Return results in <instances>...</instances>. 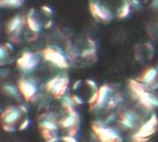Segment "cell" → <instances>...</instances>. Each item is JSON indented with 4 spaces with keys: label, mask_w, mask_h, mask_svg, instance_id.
I'll use <instances>...</instances> for the list:
<instances>
[{
    "label": "cell",
    "mask_w": 158,
    "mask_h": 142,
    "mask_svg": "<svg viewBox=\"0 0 158 142\" xmlns=\"http://www.w3.org/2000/svg\"><path fill=\"white\" fill-rule=\"evenodd\" d=\"M93 130L101 142H123L118 133L110 128H106L105 123L96 121L93 124Z\"/></svg>",
    "instance_id": "1"
},
{
    "label": "cell",
    "mask_w": 158,
    "mask_h": 142,
    "mask_svg": "<svg viewBox=\"0 0 158 142\" xmlns=\"http://www.w3.org/2000/svg\"><path fill=\"white\" fill-rule=\"evenodd\" d=\"M43 57L54 66L66 69L69 67V61L65 55L56 47H46L42 51Z\"/></svg>",
    "instance_id": "2"
},
{
    "label": "cell",
    "mask_w": 158,
    "mask_h": 142,
    "mask_svg": "<svg viewBox=\"0 0 158 142\" xmlns=\"http://www.w3.org/2000/svg\"><path fill=\"white\" fill-rule=\"evenodd\" d=\"M69 87V79L64 77H56L50 79L46 83V91L51 93L55 98H61L65 96V93Z\"/></svg>",
    "instance_id": "3"
},
{
    "label": "cell",
    "mask_w": 158,
    "mask_h": 142,
    "mask_svg": "<svg viewBox=\"0 0 158 142\" xmlns=\"http://www.w3.org/2000/svg\"><path fill=\"white\" fill-rule=\"evenodd\" d=\"M89 9L92 16L98 21L108 23L113 19V14L111 10L105 5H102L96 1H91L89 4Z\"/></svg>",
    "instance_id": "4"
},
{
    "label": "cell",
    "mask_w": 158,
    "mask_h": 142,
    "mask_svg": "<svg viewBox=\"0 0 158 142\" xmlns=\"http://www.w3.org/2000/svg\"><path fill=\"white\" fill-rule=\"evenodd\" d=\"M39 63L37 55L31 52H24L17 60V67L23 72H31Z\"/></svg>",
    "instance_id": "5"
},
{
    "label": "cell",
    "mask_w": 158,
    "mask_h": 142,
    "mask_svg": "<svg viewBox=\"0 0 158 142\" xmlns=\"http://www.w3.org/2000/svg\"><path fill=\"white\" fill-rule=\"evenodd\" d=\"M158 126V117L156 115H153L148 121H146L138 130L137 133H135L133 136L137 138L142 139H147L149 140L150 137H152L157 129Z\"/></svg>",
    "instance_id": "6"
},
{
    "label": "cell",
    "mask_w": 158,
    "mask_h": 142,
    "mask_svg": "<svg viewBox=\"0 0 158 142\" xmlns=\"http://www.w3.org/2000/svg\"><path fill=\"white\" fill-rule=\"evenodd\" d=\"M19 90L26 101H31L38 91L36 83L26 79H20L19 80Z\"/></svg>",
    "instance_id": "7"
},
{
    "label": "cell",
    "mask_w": 158,
    "mask_h": 142,
    "mask_svg": "<svg viewBox=\"0 0 158 142\" xmlns=\"http://www.w3.org/2000/svg\"><path fill=\"white\" fill-rule=\"evenodd\" d=\"M21 116V111L20 109H18L17 107L14 106H9L6 107L2 115H1V120L3 124H7V125H14L17 123Z\"/></svg>",
    "instance_id": "8"
},
{
    "label": "cell",
    "mask_w": 158,
    "mask_h": 142,
    "mask_svg": "<svg viewBox=\"0 0 158 142\" xmlns=\"http://www.w3.org/2000/svg\"><path fill=\"white\" fill-rule=\"evenodd\" d=\"M112 91L111 88L108 85H103L98 89V99L96 103L92 109H100L104 105H106L110 95V92Z\"/></svg>",
    "instance_id": "9"
},
{
    "label": "cell",
    "mask_w": 158,
    "mask_h": 142,
    "mask_svg": "<svg viewBox=\"0 0 158 142\" xmlns=\"http://www.w3.org/2000/svg\"><path fill=\"white\" fill-rule=\"evenodd\" d=\"M158 77V70L154 67H150L148 68H146L143 73L142 75L139 77L138 80L140 82H142L143 84L144 85H147V86H151L156 79H157Z\"/></svg>",
    "instance_id": "10"
},
{
    "label": "cell",
    "mask_w": 158,
    "mask_h": 142,
    "mask_svg": "<svg viewBox=\"0 0 158 142\" xmlns=\"http://www.w3.org/2000/svg\"><path fill=\"white\" fill-rule=\"evenodd\" d=\"M21 27H22V18L20 15H16L12 17L6 23V33L8 34L16 35L20 30Z\"/></svg>",
    "instance_id": "11"
},
{
    "label": "cell",
    "mask_w": 158,
    "mask_h": 142,
    "mask_svg": "<svg viewBox=\"0 0 158 142\" xmlns=\"http://www.w3.org/2000/svg\"><path fill=\"white\" fill-rule=\"evenodd\" d=\"M26 23L28 25V28L34 33H37L41 30V24L39 19L36 18V10L34 8H31L29 10L28 15L26 17Z\"/></svg>",
    "instance_id": "12"
},
{
    "label": "cell",
    "mask_w": 158,
    "mask_h": 142,
    "mask_svg": "<svg viewBox=\"0 0 158 142\" xmlns=\"http://www.w3.org/2000/svg\"><path fill=\"white\" fill-rule=\"evenodd\" d=\"M79 116L78 114L75 112L73 114H69L68 116L64 117L62 120L59 121V126L63 128H66V129H69L70 128L74 127L75 125H78L79 124Z\"/></svg>",
    "instance_id": "13"
},
{
    "label": "cell",
    "mask_w": 158,
    "mask_h": 142,
    "mask_svg": "<svg viewBox=\"0 0 158 142\" xmlns=\"http://www.w3.org/2000/svg\"><path fill=\"white\" fill-rule=\"evenodd\" d=\"M131 4L130 2V0H127L125 2H123V4L119 6V8L118 9V18H120V19H124V18H127L131 12Z\"/></svg>",
    "instance_id": "14"
},
{
    "label": "cell",
    "mask_w": 158,
    "mask_h": 142,
    "mask_svg": "<svg viewBox=\"0 0 158 142\" xmlns=\"http://www.w3.org/2000/svg\"><path fill=\"white\" fill-rule=\"evenodd\" d=\"M119 116L124 117V118L130 120L131 122L134 123L136 126L138 125V123H139V121H140V116H139V115H138L136 112L132 111V110H126V111L120 113Z\"/></svg>",
    "instance_id": "15"
},
{
    "label": "cell",
    "mask_w": 158,
    "mask_h": 142,
    "mask_svg": "<svg viewBox=\"0 0 158 142\" xmlns=\"http://www.w3.org/2000/svg\"><path fill=\"white\" fill-rule=\"evenodd\" d=\"M74 105H75V103L73 102L71 96H64L63 98V101H62V106L68 111L69 114H73L75 113V110H74Z\"/></svg>",
    "instance_id": "16"
},
{
    "label": "cell",
    "mask_w": 158,
    "mask_h": 142,
    "mask_svg": "<svg viewBox=\"0 0 158 142\" xmlns=\"http://www.w3.org/2000/svg\"><path fill=\"white\" fill-rule=\"evenodd\" d=\"M122 100H123V98L121 97L120 94H117L115 96L110 97V99L108 100V102L106 103V108L107 109H114V108H116L119 104V103L122 102Z\"/></svg>",
    "instance_id": "17"
},
{
    "label": "cell",
    "mask_w": 158,
    "mask_h": 142,
    "mask_svg": "<svg viewBox=\"0 0 158 142\" xmlns=\"http://www.w3.org/2000/svg\"><path fill=\"white\" fill-rule=\"evenodd\" d=\"M3 91L6 94H7L8 96H11V97L17 98L19 96L18 89L14 85H11V84H5V85H3Z\"/></svg>",
    "instance_id": "18"
},
{
    "label": "cell",
    "mask_w": 158,
    "mask_h": 142,
    "mask_svg": "<svg viewBox=\"0 0 158 142\" xmlns=\"http://www.w3.org/2000/svg\"><path fill=\"white\" fill-rule=\"evenodd\" d=\"M39 127L41 129H48V130H54L56 131L58 127L56 125V122L49 121V120H43L39 124Z\"/></svg>",
    "instance_id": "19"
},
{
    "label": "cell",
    "mask_w": 158,
    "mask_h": 142,
    "mask_svg": "<svg viewBox=\"0 0 158 142\" xmlns=\"http://www.w3.org/2000/svg\"><path fill=\"white\" fill-rule=\"evenodd\" d=\"M23 0H0L2 7H19L22 5Z\"/></svg>",
    "instance_id": "20"
},
{
    "label": "cell",
    "mask_w": 158,
    "mask_h": 142,
    "mask_svg": "<svg viewBox=\"0 0 158 142\" xmlns=\"http://www.w3.org/2000/svg\"><path fill=\"white\" fill-rule=\"evenodd\" d=\"M95 55H96V49L95 47H91L89 46L88 48L84 49L81 54V57L84 58V59H92V58H95Z\"/></svg>",
    "instance_id": "21"
},
{
    "label": "cell",
    "mask_w": 158,
    "mask_h": 142,
    "mask_svg": "<svg viewBox=\"0 0 158 142\" xmlns=\"http://www.w3.org/2000/svg\"><path fill=\"white\" fill-rule=\"evenodd\" d=\"M119 124L123 128L129 129V130H132L136 128V125L134 123H132L130 120H128L124 117H121V116H119Z\"/></svg>",
    "instance_id": "22"
},
{
    "label": "cell",
    "mask_w": 158,
    "mask_h": 142,
    "mask_svg": "<svg viewBox=\"0 0 158 142\" xmlns=\"http://www.w3.org/2000/svg\"><path fill=\"white\" fill-rule=\"evenodd\" d=\"M41 133L44 139H45L46 140H51L53 138L56 137V131L54 130H48V129H41Z\"/></svg>",
    "instance_id": "23"
},
{
    "label": "cell",
    "mask_w": 158,
    "mask_h": 142,
    "mask_svg": "<svg viewBox=\"0 0 158 142\" xmlns=\"http://www.w3.org/2000/svg\"><path fill=\"white\" fill-rule=\"evenodd\" d=\"M148 101L153 108H158V97L152 94L151 92H148Z\"/></svg>",
    "instance_id": "24"
},
{
    "label": "cell",
    "mask_w": 158,
    "mask_h": 142,
    "mask_svg": "<svg viewBox=\"0 0 158 142\" xmlns=\"http://www.w3.org/2000/svg\"><path fill=\"white\" fill-rule=\"evenodd\" d=\"M97 99H98V90H97L96 91H94V92H93L92 96L90 97V99H89V101H88V103L90 104L91 109H92V108L94 106V104L96 103Z\"/></svg>",
    "instance_id": "25"
},
{
    "label": "cell",
    "mask_w": 158,
    "mask_h": 142,
    "mask_svg": "<svg viewBox=\"0 0 158 142\" xmlns=\"http://www.w3.org/2000/svg\"><path fill=\"white\" fill-rule=\"evenodd\" d=\"M41 9H42V11L44 12V14L46 17H51L53 15V10H52V8L49 6H46V5L42 6H41Z\"/></svg>",
    "instance_id": "26"
},
{
    "label": "cell",
    "mask_w": 158,
    "mask_h": 142,
    "mask_svg": "<svg viewBox=\"0 0 158 142\" xmlns=\"http://www.w3.org/2000/svg\"><path fill=\"white\" fill-rule=\"evenodd\" d=\"M7 55H8L7 49L5 47V45H2V46L0 47V60H1V62H3V61L6 58Z\"/></svg>",
    "instance_id": "27"
},
{
    "label": "cell",
    "mask_w": 158,
    "mask_h": 142,
    "mask_svg": "<svg viewBox=\"0 0 158 142\" xmlns=\"http://www.w3.org/2000/svg\"><path fill=\"white\" fill-rule=\"evenodd\" d=\"M78 132H79V124L78 125H75L74 127H72V128H70L69 129V136L75 137Z\"/></svg>",
    "instance_id": "28"
},
{
    "label": "cell",
    "mask_w": 158,
    "mask_h": 142,
    "mask_svg": "<svg viewBox=\"0 0 158 142\" xmlns=\"http://www.w3.org/2000/svg\"><path fill=\"white\" fill-rule=\"evenodd\" d=\"M85 83L88 85V87L91 88V90H92L93 91H97V85H96V83H95L94 80H92V79H87V80L85 81Z\"/></svg>",
    "instance_id": "29"
},
{
    "label": "cell",
    "mask_w": 158,
    "mask_h": 142,
    "mask_svg": "<svg viewBox=\"0 0 158 142\" xmlns=\"http://www.w3.org/2000/svg\"><path fill=\"white\" fill-rule=\"evenodd\" d=\"M131 6L133 8H135L136 10H139L142 7V2L141 0H130Z\"/></svg>",
    "instance_id": "30"
},
{
    "label": "cell",
    "mask_w": 158,
    "mask_h": 142,
    "mask_svg": "<svg viewBox=\"0 0 158 142\" xmlns=\"http://www.w3.org/2000/svg\"><path fill=\"white\" fill-rule=\"evenodd\" d=\"M29 125H30V120L28 119V118H26L21 124H20V127H19V130L20 131H22V130H25L26 128H28V127H29Z\"/></svg>",
    "instance_id": "31"
},
{
    "label": "cell",
    "mask_w": 158,
    "mask_h": 142,
    "mask_svg": "<svg viewBox=\"0 0 158 142\" xmlns=\"http://www.w3.org/2000/svg\"><path fill=\"white\" fill-rule=\"evenodd\" d=\"M3 128L6 132H13L15 130V128L13 125H7V124H3Z\"/></svg>",
    "instance_id": "32"
},
{
    "label": "cell",
    "mask_w": 158,
    "mask_h": 142,
    "mask_svg": "<svg viewBox=\"0 0 158 142\" xmlns=\"http://www.w3.org/2000/svg\"><path fill=\"white\" fill-rule=\"evenodd\" d=\"M71 98H72L73 102L75 103V104H77V105H81V104H82V100H81L78 95L74 94V95H72V96H71Z\"/></svg>",
    "instance_id": "33"
},
{
    "label": "cell",
    "mask_w": 158,
    "mask_h": 142,
    "mask_svg": "<svg viewBox=\"0 0 158 142\" xmlns=\"http://www.w3.org/2000/svg\"><path fill=\"white\" fill-rule=\"evenodd\" d=\"M62 140L64 142H78L74 137H71V136H65L62 138Z\"/></svg>",
    "instance_id": "34"
},
{
    "label": "cell",
    "mask_w": 158,
    "mask_h": 142,
    "mask_svg": "<svg viewBox=\"0 0 158 142\" xmlns=\"http://www.w3.org/2000/svg\"><path fill=\"white\" fill-rule=\"evenodd\" d=\"M151 8L155 11H157L158 10V0H152L151 2V5H150Z\"/></svg>",
    "instance_id": "35"
},
{
    "label": "cell",
    "mask_w": 158,
    "mask_h": 142,
    "mask_svg": "<svg viewBox=\"0 0 158 142\" xmlns=\"http://www.w3.org/2000/svg\"><path fill=\"white\" fill-rule=\"evenodd\" d=\"M81 85V80H76L74 83H73V86H72V90L73 91H76V90H78L79 88H80V86Z\"/></svg>",
    "instance_id": "36"
},
{
    "label": "cell",
    "mask_w": 158,
    "mask_h": 142,
    "mask_svg": "<svg viewBox=\"0 0 158 142\" xmlns=\"http://www.w3.org/2000/svg\"><path fill=\"white\" fill-rule=\"evenodd\" d=\"M115 119H116V116H115V115H110V116H107V118H106V123H105V124H109V123L113 122Z\"/></svg>",
    "instance_id": "37"
},
{
    "label": "cell",
    "mask_w": 158,
    "mask_h": 142,
    "mask_svg": "<svg viewBox=\"0 0 158 142\" xmlns=\"http://www.w3.org/2000/svg\"><path fill=\"white\" fill-rule=\"evenodd\" d=\"M151 88H152V90H157L158 89V79L151 85Z\"/></svg>",
    "instance_id": "38"
},
{
    "label": "cell",
    "mask_w": 158,
    "mask_h": 142,
    "mask_svg": "<svg viewBox=\"0 0 158 142\" xmlns=\"http://www.w3.org/2000/svg\"><path fill=\"white\" fill-rule=\"evenodd\" d=\"M19 109H20V111H21L22 113H25V114L28 113V109H27L24 105H20V106H19Z\"/></svg>",
    "instance_id": "39"
},
{
    "label": "cell",
    "mask_w": 158,
    "mask_h": 142,
    "mask_svg": "<svg viewBox=\"0 0 158 142\" xmlns=\"http://www.w3.org/2000/svg\"><path fill=\"white\" fill-rule=\"evenodd\" d=\"M58 141H59V139H58L57 137H56V138H53V139H51V140H46V142H58Z\"/></svg>",
    "instance_id": "40"
},
{
    "label": "cell",
    "mask_w": 158,
    "mask_h": 142,
    "mask_svg": "<svg viewBox=\"0 0 158 142\" xmlns=\"http://www.w3.org/2000/svg\"><path fill=\"white\" fill-rule=\"evenodd\" d=\"M52 23H53V22H52V20L50 19V20L45 24V28H47V29H48V28H50V26H52Z\"/></svg>",
    "instance_id": "41"
},
{
    "label": "cell",
    "mask_w": 158,
    "mask_h": 142,
    "mask_svg": "<svg viewBox=\"0 0 158 142\" xmlns=\"http://www.w3.org/2000/svg\"><path fill=\"white\" fill-rule=\"evenodd\" d=\"M91 1H95V0H91Z\"/></svg>",
    "instance_id": "42"
}]
</instances>
